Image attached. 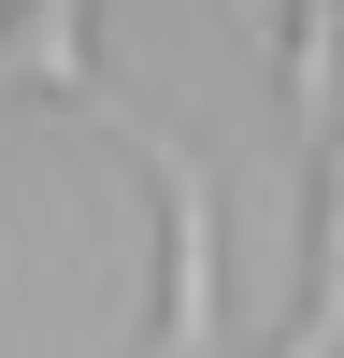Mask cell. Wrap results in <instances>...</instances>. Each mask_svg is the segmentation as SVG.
<instances>
[{
	"label": "cell",
	"mask_w": 344,
	"mask_h": 358,
	"mask_svg": "<svg viewBox=\"0 0 344 358\" xmlns=\"http://www.w3.org/2000/svg\"><path fill=\"white\" fill-rule=\"evenodd\" d=\"M86 15L101 0H15L0 15V86H29V101H101V43H86Z\"/></svg>",
	"instance_id": "cell-3"
},
{
	"label": "cell",
	"mask_w": 344,
	"mask_h": 358,
	"mask_svg": "<svg viewBox=\"0 0 344 358\" xmlns=\"http://www.w3.org/2000/svg\"><path fill=\"white\" fill-rule=\"evenodd\" d=\"M273 101H287V143H301V172H315L330 129H344V0H287V29H273Z\"/></svg>",
	"instance_id": "cell-2"
},
{
	"label": "cell",
	"mask_w": 344,
	"mask_h": 358,
	"mask_svg": "<svg viewBox=\"0 0 344 358\" xmlns=\"http://www.w3.org/2000/svg\"><path fill=\"white\" fill-rule=\"evenodd\" d=\"M86 115H101V129L143 158V187H158V315H143V344H129V358H229V244H215V172H201L172 129L115 115V86H101Z\"/></svg>",
	"instance_id": "cell-1"
}]
</instances>
